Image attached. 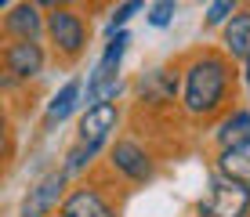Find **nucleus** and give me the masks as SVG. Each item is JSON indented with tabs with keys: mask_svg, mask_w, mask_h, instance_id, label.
<instances>
[{
	"mask_svg": "<svg viewBox=\"0 0 250 217\" xmlns=\"http://www.w3.org/2000/svg\"><path fill=\"white\" fill-rule=\"evenodd\" d=\"M44 7L37 4V0H25V4H15L4 11V33L7 40H29V37H40V33H47V19Z\"/></svg>",
	"mask_w": 250,
	"mask_h": 217,
	"instance_id": "obj_9",
	"label": "nucleus"
},
{
	"mask_svg": "<svg viewBox=\"0 0 250 217\" xmlns=\"http://www.w3.org/2000/svg\"><path fill=\"white\" fill-rule=\"evenodd\" d=\"M218 170L229 174V178L250 185V141L247 145H232V149H221L218 156Z\"/></svg>",
	"mask_w": 250,
	"mask_h": 217,
	"instance_id": "obj_14",
	"label": "nucleus"
},
{
	"mask_svg": "<svg viewBox=\"0 0 250 217\" xmlns=\"http://www.w3.org/2000/svg\"><path fill=\"white\" fill-rule=\"evenodd\" d=\"M182 109L192 119H210L214 112L225 109L229 94H232V65L229 55L218 51H200L188 58V65L182 69Z\"/></svg>",
	"mask_w": 250,
	"mask_h": 217,
	"instance_id": "obj_1",
	"label": "nucleus"
},
{
	"mask_svg": "<svg viewBox=\"0 0 250 217\" xmlns=\"http://www.w3.org/2000/svg\"><path fill=\"white\" fill-rule=\"evenodd\" d=\"M174 11H178V4L174 0H156V4L149 7V25H156V29H163L170 19H174Z\"/></svg>",
	"mask_w": 250,
	"mask_h": 217,
	"instance_id": "obj_19",
	"label": "nucleus"
},
{
	"mask_svg": "<svg viewBox=\"0 0 250 217\" xmlns=\"http://www.w3.org/2000/svg\"><path fill=\"white\" fill-rule=\"evenodd\" d=\"M127 43H131V37H127L124 29L109 40L105 55L98 58L94 73L87 76V105H98V101L116 98V91H120V62H124V55H127Z\"/></svg>",
	"mask_w": 250,
	"mask_h": 217,
	"instance_id": "obj_4",
	"label": "nucleus"
},
{
	"mask_svg": "<svg viewBox=\"0 0 250 217\" xmlns=\"http://www.w3.org/2000/svg\"><path fill=\"white\" fill-rule=\"evenodd\" d=\"M98 156V145H87V141H76L73 149H69V156H65V174H80L83 167H91V159Z\"/></svg>",
	"mask_w": 250,
	"mask_h": 217,
	"instance_id": "obj_16",
	"label": "nucleus"
},
{
	"mask_svg": "<svg viewBox=\"0 0 250 217\" xmlns=\"http://www.w3.org/2000/svg\"><path fill=\"white\" fill-rule=\"evenodd\" d=\"M247 87H250V55H247Z\"/></svg>",
	"mask_w": 250,
	"mask_h": 217,
	"instance_id": "obj_22",
	"label": "nucleus"
},
{
	"mask_svg": "<svg viewBox=\"0 0 250 217\" xmlns=\"http://www.w3.org/2000/svg\"><path fill=\"white\" fill-rule=\"evenodd\" d=\"M239 7V0H210V7H207V25H225L232 19V11Z\"/></svg>",
	"mask_w": 250,
	"mask_h": 217,
	"instance_id": "obj_18",
	"label": "nucleus"
},
{
	"mask_svg": "<svg viewBox=\"0 0 250 217\" xmlns=\"http://www.w3.org/2000/svg\"><path fill=\"white\" fill-rule=\"evenodd\" d=\"M120 123V109H116V101L109 98V101H98V105H87L83 109V116H80V141H87V145H105L109 141V134L116 130Z\"/></svg>",
	"mask_w": 250,
	"mask_h": 217,
	"instance_id": "obj_7",
	"label": "nucleus"
},
{
	"mask_svg": "<svg viewBox=\"0 0 250 217\" xmlns=\"http://www.w3.org/2000/svg\"><path fill=\"white\" fill-rule=\"evenodd\" d=\"M109 163H113L116 174H124V178L134 181V185H145V181L156 178V163H152V156L145 152L138 141H131V138H124V141L113 145V156H109Z\"/></svg>",
	"mask_w": 250,
	"mask_h": 217,
	"instance_id": "obj_6",
	"label": "nucleus"
},
{
	"mask_svg": "<svg viewBox=\"0 0 250 217\" xmlns=\"http://www.w3.org/2000/svg\"><path fill=\"white\" fill-rule=\"evenodd\" d=\"M47 37H51V47H55L58 58L76 62V58L87 51L91 25L80 11H73V7H55V11H47Z\"/></svg>",
	"mask_w": 250,
	"mask_h": 217,
	"instance_id": "obj_2",
	"label": "nucleus"
},
{
	"mask_svg": "<svg viewBox=\"0 0 250 217\" xmlns=\"http://www.w3.org/2000/svg\"><path fill=\"white\" fill-rule=\"evenodd\" d=\"M225 55L236 62H247L250 55V11H236L225 22Z\"/></svg>",
	"mask_w": 250,
	"mask_h": 217,
	"instance_id": "obj_12",
	"label": "nucleus"
},
{
	"mask_svg": "<svg viewBox=\"0 0 250 217\" xmlns=\"http://www.w3.org/2000/svg\"><path fill=\"white\" fill-rule=\"evenodd\" d=\"M247 214H250V185L218 170L207 188V199H200V217H247Z\"/></svg>",
	"mask_w": 250,
	"mask_h": 217,
	"instance_id": "obj_3",
	"label": "nucleus"
},
{
	"mask_svg": "<svg viewBox=\"0 0 250 217\" xmlns=\"http://www.w3.org/2000/svg\"><path fill=\"white\" fill-rule=\"evenodd\" d=\"M44 62H47V55H44V47L37 43V37H29V40H11L4 47V83L11 87L15 80H37L40 73H44Z\"/></svg>",
	"mask_w": 250,
	"mask_h": 217,
	"instance_id": "obj_5",
	"label": "nucleus"
},
{
	"mask_svg": "<svg viewBox=\"0 0 250 217\" xmlns=\"http://www.w3.org/2000/svg\"><path fill=\"white\" fill-rule=\"evenodd\" d=\"M0 7H4V11H7V7H15V0H0Z\"/></svg>",
	"mask_w": 250,
	"mask_h": 217,
	"instance_id": "obj_21",
	"label": "nucleus"
},
{
	"mask_svg": "<svg viewBox=\"0 0 250 217\" xmlns=\"http://www.w3.org/2000/svg\"><path fill=\"white\" fill-rule=\"evenodd\" d=\"M65 178H69L65 170H55V174H47L37 188H29V196H25V203H22V217H47L58 206L62 192H65Z\"/></svg>",
	"mask_w": 250,
	"mask_h": 217,
	"instance_id": "obj_10",
	"label": "nucleus"
},
{
	"mask_svg": "<svg viewBox=\"0 0 250 217\" xmlns=\"http://www.w3.org/2000/svg\"><path fill=\"white\" fill-rule=\"evenodd\" d=\"M40 7H47V11H55V7H73V4H80V0H37Z\"/></svg>",
	"mask_w": 250,
	"mask_h": 217,
	"instance_id": "obj_20",
	"label": "nucleus"
},
{
	"mask_svg": "<svg viewBox=\"0 0 250 217\" xmlns=\"http://www.w3.org/2000/svg\"><path fill=\"white\" fill-rule=\"evenodd\" d=\"M142 7H145V4H142V0H124V4H120V7H116V11H113V19H109V37H116V33H120V29H124V25H127V22H131V19H134V15H138V11H142Z\"/></svg>",
	"mask_w": 250,
	"mask_h": 217,
	"instance_id": "obj_17",
	"label": "nucleus"
},
{
	"mask_svg": "<svg viewBox=\"0 0 250 217\" xmlns=\"http://www.w3.org/2000/svg\"><path fill=\"white\" fill-rule=\"evenodd\" d=\"M76 105H80V80H69L62 91L51 98V105H47V123H62V119H65Z\"/></svg>",
	"mask_w": 250,
	"mask_h": 217,
	"instance_id": "obj_15",
	"label": "nucleus"
},
{
	"mask_svg": "<svg viewBox=\"0 0 250 217\" xmlns=\"http://www.w3.org/2000/svg\"><path fill=\"white\" fill-rule=\"evenodd\" d=\"M58 217H116V210L109 206V199L102 196L98 185H80L62 199Z\"/></svg>",
	"mask_w": 250,
	"mask_h": 217,
	"instance_id": "obj_8",
	"label": "nucleus"
},
{
	"mask_svg": "<svg viewBox=\"0 0 250 217\" xmlns=\"http://www.w3.org/2000/svg\"><path fill=\"white\" fill-rule=\"evenodd\" d=\"M247 141H250V109H232L218 123V145L232 149V145H247Z\"/></svg>",
	"mask_w": 250,
	"mask_h": 217,
	"instance_id": "obj_13",
	"label": "nucleus"
},
{
	"mask_svg": "<svg viewBox=\"0 0 250 217\" xmlns=\"http://www.w3.org/2000/svg\"><path fill=\"white\" fill-rule=\"evenodd\" d=\"M138 94H142L145 105H167L178 94V76L170 69H152L138 80Z\"/></svg>",
	"mask_w": 250,
	"mask_h": 217,
	"instance_id": "obj_11",
	"label": "nucleus"
}]
</instances>
